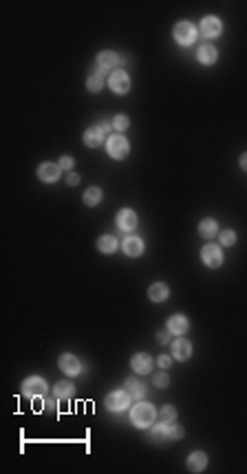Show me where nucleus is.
Here are the masks:
<instances>
[{"mask_svg": "<svg viewBox=\"0 0 247 474\" xmlns=\"http://www.w3.org/2000/svg\"><path fill=\"white\" fill-rule=\"evenodd\" d=\"M117 227L124 229V232H130V229L137 227V214L132 210H119L117 214Z\"/></svg>", "mask_w": 247, "mask_h": 474, "instance_id": "obj_13", "label": "nucleus"}, {"mask_svg": "<svg viewBox=\"0 0 247 474\" xmlns=\"http://www.w3.org/2000/svg\"><path fill=\"white\" fill-rule=\"evenodd\" d=\"M153 382H155L157 388H166L168 384H170V377H168L166 373H157V375L153 377Z\"/></svg>", "mask_w": 247, "mask_h": 474, "instance_id": "obj_31", "label": "nucleus"}, {"mask_svg": "<svg viewBox=\"0 0 247 474\" xmlns=\"http://www.w3.org/2000/svg\"><path fill=\"white\" fill-rule=\"evenodd\" d=\"M97 247H100V251H104V254H113L117 249V239L110 234H104V236H100V241H97Z\"/></svg>", "mask_w": 247, "mask_h": 474, "instance_id": "obj_23", "label": "nucleus"}, {"mask_svg": "<svg viewBox=\"0 0 247 474\" xmlns=\"http://www.w3.org/2000/svg\"><path fill=\"white\" fill-rule=\"evenodd\" d=\"M183 437V428L181 426H170L168 424V439H181Z\"/></svg>", "mask_w": 247, "mask_h": 474, "instance_id": "obj_32", "label": "nucleus"}, {"mask_svg": "<svg viewBox=\"0 0 247 474\" xmlns=\"http://www.w3.org/2000/svg\"><path fill=\"white\" fill-rule=\"evenodd\" d=\"M219 239H221L223 245H234V243H236V234L232 232V229H223V232L219 234Z\"/></svg>", "mask_w": 247, "mask_h": 474, "instance_id": "obj_30", "label": "nucleus"}, {"mask_svg": "<svg viewBox=\"0 0 247 474\" xmlns=\"http://www.w3.org/2000/svg\"><path fill=\"white\" fill-rule=\"evenodd\" d=\"M157 364H159L161 368H168L172 364V360L168 358V355H159V360H157Z\"/></svg>", "mask_w": 247, "mask_h": 474, "instance_id": "obj_35", "label": "nucleus"}, {"mask_svg": "<svg viewBox=\"0 0 247 474\" xmlns=\"http://www.w3.org/2000/svg\"><path fill=\"white\" fill-rule=\"evenodd\" d=\"M104 135H106V132H104L100 126H93V128H88V130L84 132V144H86L88 148H97V146L104 142Z\"/></svg>", "mask_w": 247, "mask_h": 474, "instance_id": "obj_17", "label": "nucleus"}, {"mask_svg": "<svg viewBox=\"0 0 247 474\" xmlns=\"http://www.w3.org/2000/svg\"><path fill=\"white\" fill-rule=\"evenodd\" d=\"M207 465V457L205 452H192L188 457V470L190 472H203Z\"/></svg>", "mask_w": 247, "mask_h": 474, "instance_id": "obj_19", "label": "nucleus"}, {"mask_svg": "<svg viewBox=\"0 0 247 474\" xmlns=\"http://www.w3.org/2000/svg\"><path fill=\"white\" fill-rule=\"evenodd\" d=\"M172 33H175V40L181 44V47H188V44H192L197 40V29H194V25H190V22H177Z\"/></svg>", "mask_w": 247, "mask_h": 474, "instance_id": "obj_2", "label": "nucleus"}, {"mask_svg": "<svg viewBox=\"0 0 247 474\" xmlns=\"http://www.w3.org/2000/svg\"><path fill=\"white\" fill-rule=\"evenodd\" d=\"M170 346H172V358L179 360V362L188 360L190 355H192V344L188 342V340H183V338L175 340V342H172Z\"/></svg>", "mask_w": 247, "mask_h": 474, "instance_id": "obj_11", "label": "nucleus"}, {"mask_svg": "<svg viewBox=\"0 0 247 474\" xmlns=\"http://www.w3.org/2000/svg\"><path fill=\"white\" fill-rule=\"evenodd\" d=\"M128 126H130V120H128L126 115H117L115 120H113V128H115V130H119V132L126 130Z\"/></svg>", "mask_w": 247, "mask_h": 474, "instance_id": "obj_28", "label": "nucleus"}, {"mask_svg": "<svg viewBox=\"0 0 247 474\" xmlns=\"http://www.w3.org/2000/svg\"><path fill=\"white\" fill-rule=\"evenodd\" d=\"M60 168H62V170H71L73 168V159L66 157V154H64V157H60Z\"/></svg>", "mask_w": 247, "mask_h": 474, "instance_id": "obj_33", "label": "nucleus"}, {"mask_svg": "<svg viewBox=\"0 0 247 474\" xmlns=\"http://www.w3.org/2000/svg\"><path fill=\"white\" fill-rule=\"evenodd\" d=\"M153 439H168V424H161L153 428Z\"/></svg>", "mask_w": 247, "mask_h": 474, "instance_id": "obj_29", "label": "nucleus"}, {"mask_svg": "<svg viewBox=\"0 0 247 474\" xmlns=\"http://www.w3.org/2000/svg\"><path fill=\"white\" fill-rule=\"evenodd\" d=\"M153 358L148 353H137V355H132V360H130V366H132V371L135 373H139V375H146V373H150L153 371Z\"/></svg>", "mask_w": 247, "mask_h": 474, "instance_id": "obj_9", "label": "nucleus"}, {"mask_svg": "<svg viewBox=\"0 0 247 474\" xmlns=\"http://www.w3.org/2000/svg\"><path fill=\"white\" fill-rule=\"evenodd\" d=\"M157 340H159L161 344H168L170 342V331L168 329L166 331H159V333H157Z\"/></svg>", "mask_w": 247, "mask_h": 474, "instance_id": "obj_34", "label": "nucleus"}, {"mask_svg": "<svg viewBox=\"0 0 247 474\" xmlns=\"http://www.w3.org/2000/svg\"><path fill=\"white\" fill-rule=\"evenodd\" d=\"M197 57H199L201 64H214L216 57H219V53H216V49L212 47V44H203V47H199Z\"/></svg>", "mask_w": 247, "mask_h": 474, "instance_id": "obj_18", "label": "nucleus"}, {"mask_svg": "<svg viewBox=\"0 0 247 474\" xmlns=\"http://www.w3.org/2000/svg\"><path fill=\"white\" fill-rule=\"evenodd\" d=\"M188 329H190V322L185 315H172L168 320V331L175 333V335H183Z\"/></svg>", "mask_w": 247, "mask_h": 474, "instance_id": "obj_15", "label": "nucleus"}, {"mask_svg": "<svg viewBox=\"0 0 247 474\" xmlns=\"http://www.w3.org/2000/svg\"><path fill=\"white\" fill-rule=\"evenodd\" d=\"M100 201H102V190H100V188H88V190L84 192V203H86L88 207L97 205Z\"/></svg>", "mask_w": 247, "mask_h": 474, "instance_id": "obj_26", "label": "nucleus"}, {"mask_svg": "<svg viewBox=\"0 0 247 474\" xmlns=\"http://www.w3.org/2000/svg\"><path fill=\"white\" fill-rule=\"evenodd\" d=\"M175 417H177V410H175V406H163L161 408V421L163 424H172L175 421Z\"/></svg>", "mask_w": 247, "mask_h": 474, "instance_id": "obj_27", "label": "nucleus"}, {"mask_svg": "<svg viewBox=\"0 0 247 474\" xmlns=\"http://www.w3.org/2000/svg\"><path fill=\"white\" fill-rule=\"evenodd\" d=\"M60 174H62L60 164H42L38 168V179L44 181V183H55L60 179Z\"/></svg>", "mask_w": 247, "mask_h": 474, "instance_id": "obj_10", "label": "nucleus"}, {"mask_svg": "<svg viewBox=\"0 0 247 474\" xmlns=\"http://www.w3.org/2000/svg\"><path fill=\"white\" fill-rule=\"evenodd\" d=\"M66 183H69V186H78V183H80V176H78L75 172H69V174H66Z\"/></svg>", "mask_w": 247, "mask_h": 474, "instance_id": "obj_36", "label": "nucleus"}, {"mask_svg": "<svg viewBox=\"0 0 247 474\" xmlns=\"http://www.w3.org/2000/svg\"><path fill=\"white\" fill-rule=\"evenodd\" d=\"M102 86H104V75H102V69L100 71H95L88 75V82H86V88L91 93H97V91H102Z\"/></svg>", "mask_w": 247, "mask_h": 474, "instance_id": "obj_24", "label": "nucleus"}, {"mask_svg": "<svg viewBox=\"0 0 247 474\" xmlns=\"http://www.w3.org/2000/svg\"><path fill=\"white\" fill-rule=\"evenodd\" d=\"M44 392H47V382L42 380V377H29L22 384V395L25 397H42Z\"/></svg>", "mask_w": 247, "mask_h": 474, "instance_id": "obj_4", "label": "nucleus"}, {"mask_svg": "<svg viewBox=\"0 0 247 474\" xmlns=\"http://www.w3.org/2000/svg\"><path fill=\"white\" fill-rule=\"evenodd\" d=\"M241 168L247 172V152H245V154H241Z\"/></svg>", "mask_w": 247, "mask_h": 474, "instance_id": "obj_37", "label": "nucleus"}, {"mask_svg": "<svg viewBox=\"0 0 247 474\" xmlns=\"http://www.w3.org/2000/svg\"><path fill=\"white\" fill-rule=\"evenodd\" d=\"M155 417H157L155 406L153 404H146V402L135 404L132 410H130V419H132V424L137 426V428H148L155 421Z\"/></svg>", "mask_w": 247, "mask_h": 474, "instance_id": "obj_1", "label": "nucleus"}, {"mask_svg": "<svg viewBox=\"0 0 247 474\" xmlns=\"http://www.w3.org/2000/svg\"><path fill=\"white\" fill-rule=\"evenodd\" d=\"M53 395H55V399H71L75 395V386H73L71 382H58L55 388H53Z\"/></svg>", "mask_w": 247, "mask_h": 474, "instance_id": "obj_22", "label": "nucleus"}, {"mask_svg": "<svg viewBox=\"0 0 247 474\" xmlns=\"http://www.w3.org/2000/svg\"><path fill=\"white\" fill-rule=\"evenodd\" d=\"M58 364H60V371H62L64 375H69V377H75V375L82 371V364H80V360L75 358V355H71V353H64V355H60Z\"/></svg>", "mask_w": 247, "mask_h": 474, "instance_id": "obj_8", "label": "nucleus"}, {"mask_svg": "<svg viewBox=\"0 0 247 474\" xmlns=\"http://www.w3.org/2000/svg\"><path fill=\"white\" fill-rule=\"evenodd\" d=\"M100 128H102L104 132H108V130H110V124H106V122H102V124H100Z\"/></svg>", "mask_w": 247, "mask_h": 474, "instance_id": "obj_38", "label": "nucleus"}, {"mask_svg": "<svg viewBox=\"0 0 247 474\" xmlns=\"http://www.w3.org/2000/svg\"><path fill=\"white\" fill-rule=\"evenodd\" d=\"M170 295V289L163 285V283H155L150 289H148V298L153 302H163Z\"/></svg>", "mask_w": 247, "mask_h": 474, "instance_id": "obj_20", "label": "nucleus"}, {"mask_svg": "<svg viewBox=\"0 0 247 474\" xmlns=\"http://www.w3.org/2000/svg\"><path fill=\"white\" fill-rule=\"evenodd\" d=\"M108 86L113 88V93L124 95L130 91V77L126 71H113V75L108 77Z\"/></svg>", "mask_w": 247, "mask_h": 474, "instance_id": "obj_7", "label": "nucleus"}, {"mask_svg": "<svg viewBox=\"0 0 247 474\" xmlns=\"http://www.w3.org/2000/svg\"><path fill=\"white\" fill-rule=\"evenodd\" d=\"M106 406H108V410H113V412H122V410H126L130 406V395L126 390L110 392V395L106 397Z\"/></svg>", "mask_w": 247, "mask_h": 474, "instance_id": "obj_5", "label": "nucleus"}, {"mask_svg": "<svg viewBox=\"0 0 247 474\" xmlns=\"http://www.w3.org/2000/svg\"><path fill=\"white\" fill-rule=\"evenodd\" d=\"M124 254L126 256H141L144 254V241L139 239V236H128V239H124Z\"/></svg>", "mask_w": 247, "mask_h": 474, "instance_id": "obj_14", "label": "nucleus"}, {"mask_svg": "<svg viewBox=\"0 0 247 474\" xmlns=\"http://www.w3.org/2000/svg\"><path fill=\"white\" fill-rule=\"evenodd\" d=\"M199 234L203 236V239H214L216 234H219V225H216L214 219H203L199 223Z\"/></svg>", "mask_w": 247, "mask_h": 474, "instance_id": "obj_21", "label": "nucleus"}, {"mask_svg": "<svg viewBox=\"0 0 247 474\" xmlns=\"http://www.w3.org/2000/svg\"><path fill=\"white\" fill-rule=\"evenodd\" d=\"M126 392L130 397H144L146 395V386L137 380H126Z\"/></svg>", "mask_w": 247, "mask_h": 474, "instance_id": "obj_25", "label": "nucleus"}, {"mask_svg": "<svg viewBox=\"0 0 247 474\" xmlns=\"http://www.w3.org/2000/svg\"><path fill=\"white\" fill-rule=\"evenodd\" d=\"M221 20L214 18V16H205L201 20V33L205 35V38H216V35L221 33Z\"/></svg>", "mask_w": 247, "mask_h": 474, "instance_id": "obj_12", "label": "nucleus"}, {"mask_svg": "<svg viewBox=\"0 0 247 474\" xmlns=\"http://www.w3.org/2000/svg\"><path fill=\"white\" fill-rule=\"evenodd\" d=\"M97 64H100L102 71H106V69H117L119 55L115 53V51H102V53L97 55Z\"/></svg>", "mask_w": 247, "mask_h": 474, "instance_id": "obj_16", "label": "nucleus"}, {"mask_svg": "<svg viewBox=\"0 0 247 474\" xmlns=\"http://www.w3.org/2000/svg\"><path fill=\"white\" fill-rule=\"evenodd\" d=\"M201 258H203V263L207 265V267H221V263H223V251L219 245H214V243H207V245H203V249H201Z\"/></svg>", "mask_w": 247, "mask_h": 474, "instance_id": "obj_6", "label": "nucleus"}, {"mask_svg": "<svg viewBox=\"0 0 247 474\" xmlns=\"http://www.w3.org/2000/svg\"><path fill=\"white\" fill-rule=\"evenodd\" d=\"M106 150H108V154H110L113 159H124L126 154H128L130 146H128V142H126L124 135H113V137H108Z\"/></svg>", "mask_w": 247, "mask_h": 474, "instance_id": "obj_3", "label": "nucleus"}]
</instances>
